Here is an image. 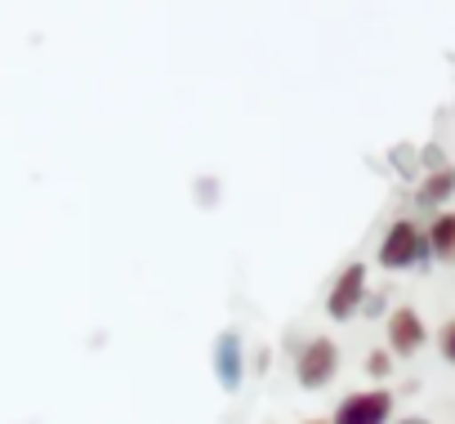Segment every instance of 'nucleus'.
Here are the masks:
<instances>
[{"label":"nucleus","mask_w":455,"mask_h":424,"mask_svg":"<svg viewBox=\"0 0 455 424\" xmlns=\"http://www.w3.org/2000/svg\"><path fill=\"white\" fill-rule=\"evenodd\" d=\"M424 246L437 255V260H455V215L446 210V215H437L424 233Z\"/></svg>","instance_id":"obj_6"},{"label":"nucleus","mask_w":455,"mask_h":424,"mask_svg":"<svg viewBox=\"0 0 455 424\" xmlns=\"http://www.w3.org/2000/svg\"><path fill=\"white\" fill-rule=\"evenodd\" d=\"M451 192H455V165H437V170L424 179L419 201H424V205H437V201H446Z\"/></svg>","instance_id":"obj_7"},{"label":"nucleus","mask_w":455,"mask_h":424,"mask_svg":"<svg viewBox=\"0 0 455 424\" xmlns=\"http://www.w3.org/2000/svg\"><path fill=\"white\" fill-rule=\"evenodd\" d=\"M424 340H428V331H424L419 313L415 308H393V317H388V353L393 357H411V353L424 348Z\"/></svg>","instance_id":"obj_5"},{"label":"nucleus","mask_w":455,"mask_h":424,"mask_svg":"<svg viewBox=\"0 0 455 424\" xmlns=\"http://www.w3.org/2000/svg\"><path fill=\"white\" fill-rule=\"evenodd\" d=\"M388 366H393V353H388V348H379V353H371V357H366V371H371L375 380H384V375H388Z\"/></svg>","instance_id":"obj_9"},{"label":"nucleus","mask_w":455,"mask_h":424,"mask_svg":"<svg viewBox=\"0 0 455 424\" xmlns=\"http://www.w3.org/2000/svg\"><path fill=\"white\" fill-rule=\"evenodd\" d=\"M219 362H223V384H237V335H223L219 340Z\"/></svg>","instance_id":"obj_8"},{"label":"nucleus","mask_w":455,"mask_h":424,"mask_svg":"<svg viewBox=\"0 0 455 424\" xmlns=\"http://www.w3.org/2000/svg\"><path fill=\"white\" fill-rule=\"evenodd\" d=\"M335 371H339V348H335V340H326V335L308 340V344L299 348V357H295V375H299L304 388H322V384H331Z\"/></svg>","instance_id":"obj_1"},{"label":"nucleus","mask_w":455,"mask_h":424,"mask_svg":"<svg viewBox=\"0 0 455 424\" xmlns=\"http://www.w3.org/2000/svg\"><path fill=\"white\" fill-rule=\"evenodd\" d=\"M362 300H366V264H348V268L335 277L331 295H326V313H331L335 322H348V317L362 308Z\"/></svg>","instance_id":"obj_4"},{"label":"nucleus","mask_w":455,"mask_h":424,"mask_svg":"<svg viewBox=\"0 0 455 424\" xmlns=\"http://www.w3.org/2000/svg\"><path fill=\"white\" fill-rule=\"evenodd\" d=\"M388 415H393V393L388 388H362V393H348L335 406L331 424H388Z\"/></svg>","instance_id":"obj_2"},{"label":"nucleus","mask_w":455,"mask_h":424,"mask_svg":"<svg viewBox=\"0 0 455 424\" xmlns=\"http://www.w3.org/2000/svg\"><path fill=\"white\" fill-rule=\"evenodd\" d=\"M406 424H428V420H406Z\"/></svg>","instance_id":"obj_12"},{"label":"nucleus","mask_w":455,"mask_h":424,"mask_svg":"<svg viewBox=\"0 0 455 424\" xmlns=\"http://www.w3.org/2000/svg\"><path fill=\"white\" fill-rule=\"evenodd\" d=\"M304 424H331V420H304Z\"/></svg>","instance_id":"obj_11"},{"label":"nucleus","mask_w":455,"mask_h":424,"mask_svg":"<svg viewBox=\"0 0 455 424\" xmlns=\"http://www.w3.org/2000/svg\"><path fill=\"white\" fill-rule=\"evenodd\" d=\"M424 233L411 224V220H397L388 233H384V242H379V264L384 268H411V264H419L424 260Z\"/></svg>","instance_id":"obj_3"},{"label":"nucleus","mask_w":455,"mask_h":424,"mask_svg":"<svg viewBox=\"0 0 455 424\" xmlns=\"http://www.w3.org/2000/svg\"><path fill=\"white\" fill-rule=\"evenodd\" d=\"M437 348H442V357H446V362H455V322H446V326H442Z\"/></svg>","instance_id":"obj_10"}]
</instances>
